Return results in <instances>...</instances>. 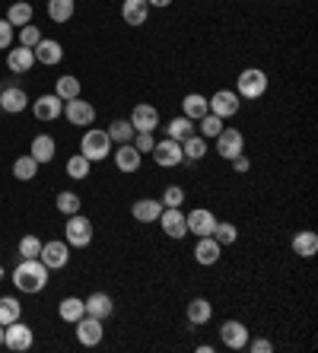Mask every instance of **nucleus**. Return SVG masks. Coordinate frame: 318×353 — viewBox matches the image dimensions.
<instances>
[{
  "label": "nucleus",
  "instance_id": "3c124183",
  "mask_svg": "<svg viewBox=\"0 0 318 353\" xmlns=\"http://www.w3.org/2000/svg\"><path fill=\"white\" fill-rule=\"evenodd\" d=\"M213 350H217L213 344H197V353H213Z\"/></svg>",
  "mask_w": 318,
  "mask_h": 353
},
{
  "label": "nucleus",
  "instance_id": "79ce46f5",
  "mask_svg": "<svg viewBox=\"0 0 318 353\" xmlns=\"http://www.w3.org/2000/svg\"><path fill=\"white\" fill-rule=\"evenodd\" d=\"M41 252V239L39 236H23L19 239V255L23 258H39Z\"/></svg>",
  "mask_w": 318,
  "mask_h": 353
},
{
  "label": "nucleus",
  "instance_id": "603ef678",
  "mask_svg": "<svg viewBox=\"0 0 318 353\" xmlns=\"http://www.w3.org/2000/svg\"><path fill=\"white\" fill-rule=\"evenodd\" d=\"M0 347H3V325H0Z\"/></svg>",
  "mask_w": 318,
  "mask_h": 353
},
{
  "label": "nucleus",
  "instance_id": "c85d7f7f",
  "mask_svg": "<svg viewBox=\"0 0 318 353\" xmlns=\"http://www.w3.org/2000/svg\"><path fill=\"white\" fill-rule=\"evenodd\" d=\"M57 315H61L64 321H70V325H77V321L86 315V305H83L80 296H67V299L57 303Z\"/></svg>",
  "mask_w": 318,
  "mask_h": 353
},
{
  "label": "nucleus",
  "instance_id": "20e7f679",
  "mask_svg": "<svg viewBox=\"0 0 318 353\" xmlns=\"http://www.w3.org/2000/svg\"><path fill=\"white\" fill-rule=\"evenodd\" d=\"M92 220L83 214H70L67 216V226H64V242L70 248H86L92 242Z\"/></svg>",
  "mask_w": 318,
  "mask_h": 353
},
{
  "label": "nucleus",
  "instance_id": "a878e982",
  "mask_svg": "<svg viewBox=\"0 0 318 353\" xmlns=\"http://www.w3.org/2000/svg\"><path fill=\"white\" fill-rule=\"evenodd\" d=\"M210 112V105H207V96H201V92H188L185 99H181V115L191 118V121H201V118Z\"/></svg>",
  "mask_w": 318,
  "mask_h": 353
},
{
  "label": "nucleus",
  "instance_id": "49530a36",
  "mask_svg": "<svg viewBox=\"0 0 318 353\" xmlns=\"http://www.w3.org/2000/svg\"><path fill=\"white\" fill-rule=\"evenodd\" d=\"M3 48H13V26L7 19H0V51Z\"/></svg>",
  "mask_w": 318,
  "mask_h": 353
},
{
  "label": "nucleus",
  "instance_id": "0eeeda50",
  "mask_svg": "<svg viewBox=\"0 0 318 353\" xmlns=\"http://www.w3.org/2000/svg\"><path fill=\"white\" fill-rule=\"evenodd\" d=\"M207 105H210V115L217 118H232L239 115V108H242V99L236 96V90H220V92H213V96H207Z\"/></svg>",
  "mask_w": 318,
  "mask_h": 353
},
{
  "label": "nucleus",
  "instance_id": "393cba45",
  "mask_svg": "<svg viewBox=\"0 0 318 353\" xmlns=\"http://www.w3.org/2000/svg\"><path fill=\"white\" fill-rule=\"evenodd\" d=\"M83 305H86V315H92V319H102L106 321L108 315L115 312V303H112V296L108 293H92L83 299Z\"/></svg>",
  "mask_w": 318,
  "mask_h": 353
},
{
  "label": "nucleus",
  "instance_id": "c9c22d12",
  "mask_svg": "<svg viewBox=\"0 0 318 353\" xmlns=\"http://www.w3.org/2000/svg\"><path fill=\"white\" fill-rule=\"evenodd\" d=\"M54 96H57V99H64V102L77 99V96H80V80H77V77H70V74L57 77V83H54Z\"/></svg>",
  "mask_w": 318,
  "mask_h": 353
},
{
  "label": "nucleus",
  "instance_id": "f03ea898",
  "mask_svg": "<svg viewBox=\"0 0 318 353\" xmlns=\"http://www.w3.org/2000/svg\"><path fill=\"white\" fill-rule=\"evenodd\" d=\"M270 80L261 67H245L242 74L236 77V96L239 99H261L268 92Z\"/></svg>",
  "mask_w": 318,
  "mask_h": 353
},
{
  "label": "nucleus",
  "instance_id": "864d4df0",
  "mask_svg": "<svg viewBox=\"0 0 318 353\" xmlns=\"http://www.w3.org/2000/svg\"><path fill=\"white\" fill-rule=\"evenodd\" d=\"M3 274H7V271H3V268H0V280H3Z\"/></svg>",
  "mask_w": 318,
  "mask_h": 353
},
{
  "label": "nucleus",
  "instance_id": "b1692460",
  "mask_svg": "<svg viewBox=\"0 0 318 353\" xmlns=\"http://www.w3.org/2000/svg\"><path fill=\"white\" fill-rule=\"evenodd\" d=\"M121 19L128 26H143L150 19L147 0H121Z\"/></svg>",
  "mask_w": 318,
  "mask_h": 353
},
{
  "label": "nucleus",
  "instance_id": "9b49d317",
  "mask_svg": "<svg viewBox=\"0 0 318 353\" xmlns=\"http://www.w3.org/2000/svg\"><path fill=\"white\" fill-rule=\"evenodd\" d=\"M128 121L134 124L137 134H153L156 128H159V112H156V105H150V102H137Z\"/></svg>",
  "mask_w": 318,
  "mask_h": 353
},
{
  "label": "nucleus",
  "instance_id": "6e6552de",
  "mask_svg": "<svg viewBox=\"0 0 318 353\" xmlns=\"http://www.w3.org/2000/svg\"><path fill=\"white\" fill-rule=\"evenodd\" d=\"M153 159H156V165H163V169H175V165H181L185 163V153H181V143L179 140H172V137H166V140H156L153 143Z\"/></svg>",
  "mask_w": 318,
  "mask_h": 353
},
{
  "label": "nucleus",
  "instance_id": "5701e85b",
  "mask_svg": "<svg viewBox=\"0 0 318 353\" xmlns=\"http://www.w3.org/2000/svg\"><path fill=\"white\" fill-rule=\"evenodd\" d=\"M185 319L191 321V325H207V321L213 319V305H210V299H204V296H195L191 303H188V309H185Z\"/></svg>",
  "mask_w": 318,
  "mask_h": 353
},
{
  "label": "nucleus",
  "instance_id": "f257e3e1",
  "mask_svg": "<svg viewBox=\"0 0 318 353\" xmlns=\"http://www.w3.org/2000/svg\"><path fill=\"white\" fill-rule=\"evenodd\" d=\"M13 283H17L19 293H41V290L48 287V268L39 261V258H23L17 264V271H13Z\"/></svg>",
  "mask_w": 318,
  "mask_h": 353
},
{
  "label": "nucleus",
  "instance_id": "de8ad7c7",
  "mask_svg": "<svg viewBox=\"0 0 318 353\" xmlns=\"http://www.w3.org/2000/svg\"><path fill=\"white\" fill-rule=\"evenodd\" d=\"M245 347H248L252 353H270V350H274V344H270V341H264V337H255V341L248 337V344H245Z\"/></svg>",
  "mask_w": 318,
  "mask_h": 353
},
{
  "label": "nucleus",
  "instance_id": "8fccbe9b",
  "mask_svg": "<svg viewBox=\"0 0 318 353\" xmlns=\"http://www.w3.org/2000/svg\"><path fill=\"white\" fill-rule=\"evenodd\" d=\"M169 3H172V0H147V7H150V10H166Z\"/></svg>",
  "mask_w": 318,
  "mask_h": 353
},
{
  "label": "nucleus",
  "instance_id": "bb28decb",
  "mask_svg": "<svg viewBox=\"0 0 318 353\" xmlns=\"http://www.w3.org/2000/svg\"><path fill=\"white\" fill-rule=\"evenodd\" d=\"M293 252L299 258H306V261H309V258H315L318 255V232H312V230H299L293 236Z\"/></svg>",
  "mask_w": 318,
  "mask_h": 353
},
{
  "label": "nucleus",
  "instance_id": "f3484780",
  "mask_svg": "<svg viewBox=\"0 0 318 353\" xmlns=\"http://www.w3.org/2000/svg\"><path fill=\"white\" fill-rule=\"evenodd\" d=\"M185 223H188V236H210L213 226H217V216L210 214V210H204V207H197V210H191V214H185Z\"/></svg>",
  "mask_w": 318,
  "mask_h": 353
},
{
  "label": "nucleus",
  "instance_id": "58836bf2",
  "mask_svg": "<svg viewBox=\"0 0 318 353\" xmlns=\"http://www.w3.org/2000/svg\"><path fill=\"white\" fill-rule=\"evenodd\" d=\"M35 172H39V163L32 157H19L13 163V179H19V181H32Z\"/></svg>",
  "mask_w": 318,
  "mask_h": 353
},
{
  "label": "nucleus",
  "instance_id": "a18cd8bd",
  "mask_svg": "<svg viewBox=\"0 0 318 353\" xmlns=\"http://www.w3.org/2000/svg\"><path fill=\"white\" fill-rule=\"evenodd\" d=\"M131 143H134V150H137L140 157H143V153H150V150H153L156 140H153V134H134Z\"/></svg>",
  "mask_w": 318,
  "mask_h": 353
},
{
  "label": "nucleus",
  "instance_id": "c756f323",
  "mask_svg": "<svg viewBox=\"0 0 318 353\" xmlns=\"http://www.w3.org/2000/svg\"><path fill=\"white\" fill-rule=\"evenodd\" d=\"M32 17H35V10H32V3H26V0H17V3H10V10H7V23L13 26V29H23V26H29L32 23Z\"/></svg>",
  "mask_w": 318,
  "mask_h": 353
},
{
  "label": "nucleus",
  "instance_id": "ddd939ff",
  "mask_svg": "<svg viewBox=\"0 0 318 353\" xmlns=\"http://www.w3.org/2000/svg\"><path fill=\"white\" fill-rule=\"evenodd\" d=\"M102 337H106V331H102V319L83 315V319L77 321V341H80L83 347H99L102 344Z\"/></svg>",
  "mask_w": 318,
  "mask_h": 353
},
{
  "label": "nucleus",
  "instance_id": "7ed1b4c3",
  "mask_svg": "<svg viewBox=\"0 0 318 353\" xmlns=\"http://www.w3.org/2000/svg\"><path fill=\"white\" fill-rule=\"evenodd\" d=\"M80 153L90 159V163H102V159L112 157V140H108L106 131L90 128V131L83 134V140H80Z\"/></svg>",
  "mask_w": 318,
  "mask_h": 353
},
{
  "label": "nucleus",
  "instance_id": "2eb2a0df",
  "mask_svg": "<svg viewBox=\"0 0 318 353\" xmlns=\"http://www.w3.org/2000/svg\"><path fill=\"white\" fill-rule=\"evenodd\" d=\"M32 115L39 121H54V118L64 115V99H57L54 92H45V96H39L32 102Z\"/></svg>",
  "mask_w": 318,
  "mask_h": 353
},
{
  "label": "nucleus",
  "instance_id": "a19ab883",
  "mask_svg": "<svg viewBox=\"0 0 318 353\" xmlns=\"http://www.w3.org/2000/svg\"><path fill=\"white\" fill-rule=\"evenodd\" d=\"M197 128H201V137H204V140H213L217 134L223 131V118H217V115H210V112H207V115L197 121Z\"/></svg>",
  "mask_w": 318,
  "mask_h": 353
},
{
  "label": "nucleus",
  "instance_id": "473e14b6",
  "mask_svg": "<svg viewBox=\"0 0 318 353\" xmlns=\"http://www.w3.org/2000/svg\"><path fill=\"white\" fill-rule=\"evenodd\" d=\"M77 10V0H48V19L51 23H70Z\"/></svg>",
  "mask_w": 318,
  "mask_h": 353
},
{
  "label": "nucleus",
  "instance_id": "72a5a7b5",
  "mask_svg": "<svg viewBox=\"0 0 318 353\" xmlns=\"http://www.w3.org/2000/svg\"><path fill=\"white\" fill-rule=\"evenodd\" d=\"M106 134H108V140H112L115 147H118V143H131L137 131H134L131 121H124V118H121V121H112V124H108Z\"/></svg>",
  "mask_w": 318,
  "mask_h": 353
},
{
  "label": "nucleus",
  "instance_id": "9d476101",
  "mask_svg": "<svg viewBox=\"0 0 318 353\" xmlns=\"http://www.w3.org/2000/svg\"><path fill=\"white\" fill-rule=\"evenodd\" d=\"M64 118L74 124V128H90V124L96 121V105L77 96V99H70V102H64Z\"/></svg>",
  "mask_w": 318,
  "mask_h": 353
},
{
  "label": "nucleus",
  "instance_id": "4468645a",
  "mask_svg": "<svg viewBox=\"0 0 318 353\" xmlns=\"http://www.w3.org/2000/svg\"><path fill=\"white\" fill-rule=\"evenodd\" d=\"M220 341H223V347H229V350H245V344H248V328H245L242 321L229 319L220 325Z\"/></svg>",
  "mask_w": 318,
  "mask_h": 353
},
{
  "label": "nucleus",
  "instance_id": "4c0bfd02",
  "mask_svg": "<svg viewBox=\"0 0 318 353\" xmlns=\"http://www.w3.org/2000/svg\"><path fill=\"white\" fill-rule=\"evenodd\" d=\"M54 207L61 210L64 216H70V214H80V194H74V191H61V194L54 197Z\"/></svg>",
  "mask_w": 318,
  "mask_h": 353
},
{
  "label": "nucleus",
  "instance_id": "39448f33",
  "mask_svg": "<svg viewBox=\"0 0 318 353\" xmlns=\"http://www.w3.org/2000/svg\"><path fill=\"white\" fill-rule=\"evenodd\" d=\"M32 344H35V334H32V328H29L23 319L3 325V347H7V350L23 353V350H29Z\"/></svg>",
  "mask_w": 318,
  "mask_h": 353
},
{
  "label": "nucleus",
  "instance_id": "09e8293b",
  "mask_svg": "<svg viewBox=\"0 0 318 353\" xmlns=\"http://www.w3.org/2000/svg\"><path fill=\"white\" fill-rule=\"evenodd\" d=\"M232 169H236L239 175H242V172H248V169H252V159L245 157V153H239V157L232 159Z\"/></svg>",
  "mask_w": 318,
  "mask_h": 353
},
{
  "label": "nucleus",
  "instance_id": "c03bdc74",
  "mask_svg": "<svg viewBox=\"0 0 318 353\" xmlns=\"http://www.w3.org/2000/svg\"><path fill=\"white\" fill-rule=\"evenodd\" d=\"M41 41V29L39 26H23V29H19V45H26V48H35V45H39Z\"/></svg>",
  "mask_w": 318,
  "mask_h": 353
},
{
  "label": "nucleus",
  "instance_id": "6ab92c4d",
  "mask_svg": "<svg viewBox=\"0 0 318 353\" xmlns=\"http://www.w3.org/2000/svg\"><path fill=\"white\" fill-rule=\"evenodd\" d=\"M112 159L118 165V172H137L143 157L134 150V143H118V147H112Z\"/></svg>",
  "mask_w": 318,
  "mask_h": 353
},
{
  "label": "nucleus",
  "instance_id": "aec40b11",
  "mask_svg": "<svg viewBox=\"0 0 318 353\" xmlns=\"http://www.w3.org/2000/svg\"><path fill=\"white\" fill-rule=\"evenodd\" d=\"M0 108L10 112V115L26 112V108H29V96H26V90H19V86H3V90H0Z\"/></svg>",
  "mask_w": 318,
  "mask_h": 353
},
{
  "label": "nucleus",
  "instance_id": "2f4dec72",
  "mask_svg": "<svg viewBox=\"0 0 318 353\" xmlns=\"http://www.w3.org/2000/svg\"><path fill=\"white\" fill-rule=\"evenodd\" d=\"M191 134H197V124L191 121V118H185V115H181V118H172V121L166 124V137L179 140V143H181V140H188Z\"/></svg>",
  "mask_w": 318,
  "mask_h": 353
},
{
  "label": "nucleus",
  "instance_id": "f8f14e48",
  "mask_svg": "<svg viewBox=\"0 0 318 353\" xmlns=\"http://www.w3.org/2000/svg\"><path fill=\"white\" fill-rule=\"evenodd\" d=\"M159 226H163V232L169 239H185L188 236V223H185V214H181V207H163V214H159Z\"/></svg>",
  "mask_w": 318,
  "mask_h": 353
},
{
  "label": "nucleus",
  "instance_id": "ea45409f",
  "mask_svg": "<svg viewBox=\"0 0 318 353\" xmlns=\"http://www.w3.org/2000/svg\"><path fill=\"white\" fill-rule=\"evenodd\" d=\"M90 159L83 157V153H77V157H70L67 159V175L70 179H77V181H83V179H90Z\"/></svg>",
  "mask_w": 318,
  "mask_h": 353
},
{
  "label": "nucleus",
  "instance_id": "6e6d98bb",
  "mask_svg": "<svg viewBox=\"0 0 318 353\" xmlns=\"http://www.w3.org/2000/svg\"><path fill=\"white\" fill-rule=\"evenodd\" d=\"M0 112H3V108H0Z\"/></svg>",
  "mask_w": 318,
  "mask_h": 353
},
{
  "label": "nucleus",
  "instance_id": "37998d69",
  "mask_svg": "<svg viewBox=\"0 0 318 353\" xmlns=\"http://www.w3.org/2000/svg\"><path fill=\"white\" fill-rule=\"evenodd\" d=\"M163 207H181L185 204V188H179V185H169V188L163 191Z\"/></svg>",
  "mask_w": 318,
  "mask_h": 353
},
{
  "label": "nucleus",
  "instance_id": "e433bc0d",
  "mask_svg": "<svg viewBox=\"0 0 318 353\" xmlns=\"http://www.w3.org/2000/svg\"><path fill=\"white\" fill-rule=\"evenodd\" d=\"M217 242H220L223 248L226 245H236V239H239V230H236V223H229V220H217V226H213V232H210Z\"/></svg>",
  "mask_w": 318,
  "mask_h": 353
},
{
  "label": "nucleus",
  "instance_id": "7c9ffc66",
  "mask_svg": "<svg viewBox=\"0 0 318 353\" xmlns=\"http://www.w3.org/2000/svg\"><path fill=\"white\" fill-rule=\"evenodd\" d=\"M181 153H185V163H201L207 157V140L201 134H191L188 140H181Z\"/></svg>",
  "mask_w": 318,
  "mask_h": 353
},
{
  "label": "nucleus",
  "instance_id": "a211bd4d",
  "mask_svg": "<svg viewBox=\"0 0 318 353\" xmlns=\"http://www.w3.org/2000/svg\"><path fill=\"white\" fill-rule=\"evenodd\" d=\"M35 61H39V64H45V67H54V64H61V61H64V45H61V41H54V39H45V35H41V41L39 45H35Z\"/></svg>",
  "mask_w": 318,
  "mask_h": 353
},
{
  "label": "nucleus",
  "instance_id": "cd10ccee",
  "mask_svg": "<svg viewBox=\"0 0 318 353\" xmlns=\"http://www.w3.org/2000/svg\"><path fill=\"white\" fill-rule=\"evenodd\" d=\"M54 153H57V143H54V137H48V134H39V137L32 140V147H29V157H32L39 165L51 163Z\"/></svg>",
  "mask_w": 318,
  "mask_h": 353
},
{
  "label": "nucleus",
  "instance_id": "dca6fc26",
  "mask_svg": "<svg viewBox=\"0 0 318 353\" xmlns=\"http://www.w3.org/2000/svg\"><path fill=\"white\" fill-rule=\"evenodd\" d=\"M191 255H195V261L201 264V268H213V264L220 261V255H223V245L213 236H201Z\"/></svg>",
  "mask_w": 318,
  "mask_h": 353
},
{
  "label": "nucleus",
  "instance_id": "4be33fe9",
  "mask_svg": "<svg viewBox=\"0 0 318 353\" xmlns=\"http://www.w3.org/2000/svg\"><path fill=\"white\" fill-rule=\"evenodd\" d=\"M131 214L137 223H156L163 214V201H153V197H140L131 204Z\"/></svg>",
  "mask_w": 318,
  "mask_h": 353
},
{
  "label": "nucleus",
  "instance_id": "423d86ee",
  "mask_svg": "<svg viewBox=\"0 0 318 353\" xmlns=\"http://www.w3.org/2000/svg\"><path fill=\"white\" fill-rule=\"evenodd\" d=\"M39 261L48 268V271H61L70 264V245L64 239H54V242H41V252H39Z\"/></svg>",
  "mask_w": 318,
  "mask_h": 353
},
{
  "label": "nucleus",
  "instance_id": "1a4fd4ad",
  "mask_svg": "<svg viewBox=\"0 0 318 353\" xmlns=\"http://www.w3.org/2000/svg\"><path fill=\"white\" fill-rule=\"evenodd\" d=\"M213 140H217V153H220L223 159H229V163H232L239 153H245V134L239 131V128H223Z\"/></svg>",
  "mask_w": 318,
  "mask_h": 353
},
{
  "label": "nucleus",
  "instance_id": "5fc2aeb1",
  "mask_svg": "<svg viewBox=\"0 0 318 353\" xmlns=\"http://www.w3.org/2000/svg\"><path fill=\"white\" fill-rule=\"evenodd\" d=\"M0 90H3V83H0Z\"/></svg>",
  "mask_w": 318,
  "mask_h": 353
},
{
  "label": "nucleus",
  "instance_id": "f704fd0d",
  "mask_svg": "<svg viewBox=\"0 0 318 353\" xmlns=\"http://www.w3.org/2000/svg\"><path fill=\"white\" fill-rule=\"evenodd\" d=\"M19 319H23V305L17 296H0V325H10Z\"/></svg>",
  "mask_w": 318,
  "mask_h": 353
},
{
  "label": "nucleus",
  "instance_id": "412c9836",
  "mask_svg": "<svg viewBox=\"0 0 318 353\" xmlns=\"http://www.w3.org/2000/svg\"><path fill=\"white\" fill-rule=\"evenodd\" d=\"M35 64V51L26 48V45H17V48L7 51V67L13 70V74H29Z\"/></svg>",
  "mask_w": 318,
  "mask_h": 353
}]
</instances>
